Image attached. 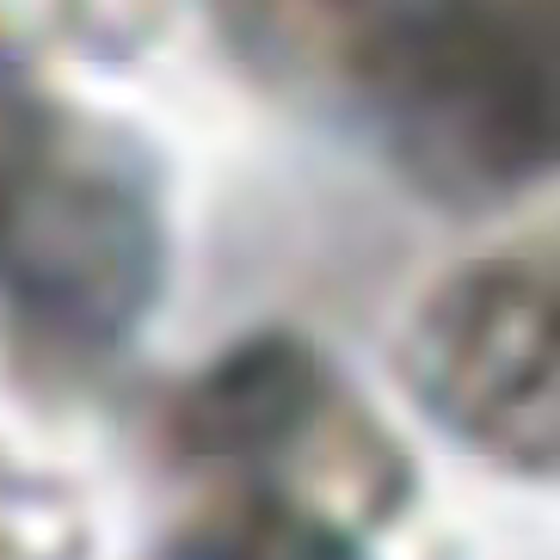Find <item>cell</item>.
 <instances>
[{
	"label": "cell",
	"instance_id": "cell-5",
	"mask_svg": "<svg viewBox=\"0 0 560 560\" xmlns=\"http://www.w3.org/2000/svg\"><path fill=\"white\" fill-rule=\"evenodd\" d=\"M149 560H370V548H363V536L314 524L302 511L253 505V499H210Z\"/></svg>",
	"mask_w": 560,
	"mask_h": 560
},
{
	"label": "cell",
	"instance_id": "cell-2",
	"mask_svg": "<svg viewBox=\"0 0 560 560\" xmlns=\"http://www.w3.org/2000/svg\"><path fill=\"white\" fill-rule=\"evenodd\" d=\"M166 438L215 499L302 511L363 542L412 493L407 450L314 339L283 327L247 332L203 363L173 400Z\"/></svg>",
	"mask_w": 560,
	"mask_h": 560
},
{
	"label": "cell",
	"instance_id": "cell-1",
	"mask_svg": "<svg viewBox=\"0 0 560 560\" xmlns=\"http://www.w3.org/2000/svg\"><path fill=\"white\" fill-rule=\"evenodd\" d=\"M247 32L431 198L493 210L555 166V0H247Z\"/></svg>",
	"mask_w": 560,
	"mask_h": 560
},
{
	"label": "cell",
	"instance_id": "cell-3",
	"mask_svg": "<svg viewBox=\"0 0 560 560\" xmlns=\"http://www.w3.org/2000/svg\"><path fill=\"white\" fill-rule=\"evenodd\" d=\"M166 222L142 154L81 112H56L0 215V302L37 346L100 358L149 320Z\"/></svg>",
	"mask_w": 560,
	"mask_h": 560
},
{
	"label": "cell",
	"instance_id": "cell-4",
	"mask_svg": "<svg viewBox=\"0 0 560 560\" xmlns=\"http://www.w3.org/2000/svg\"><path fill=\"white\" fill-rule=\"evenodd\" d=\"M425 419L511 475H555V271L529 253L456 265L400 339Z\"/></svg>",
	"mask_w": 560,
	"mask_h": 560
},
{
	"label": "cell",
	"instance_id": "cell-6",
	"mask_svg": "<svg viewBox=\"0 0 560 560\" xmlns=\"http://www.w3.org/2000/svg\"><path fill=\"white\" fill-rule=\"evenodd\" d=\"M86 529L56 487L0 468V560H81Z\"/></svg>",
	"mask_w": 560,
	"mask_h": 560
},
{
	"label": "cell",
	"instance_id": "cell-7",
	"mask_svg": "<svg viewBox=\"0 0 560 560\" xmlns=\"http://www.w3.org/2000/svg\"><path fill=\"white\" fill-rule=\"evenodd\" d=\"M56 112H62V105L32 81V68L0 44V215H7V198H13L19 173H25L32 154L44 149Z\"/></svg>",
	"mask_w": 560,
	"mask_h": 560
}]
</instances>
